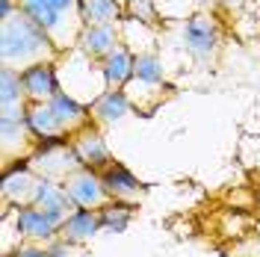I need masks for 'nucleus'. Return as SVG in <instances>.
<instances>
[{
    "label": "nucleus",
    "instance_id": "obj_1",
    "mask_svg": "<svg viewBox=\"0 0 260 257\" xmlns=\"http://www.w3.org/2000/svg\"><path fill=\"white\" fill-rule=\"evenodd\" d=\"M59 56L62 53L48 39V33L18 6L12 12L0 15V68L21 74L32 65L59 62Z\"/></svg>",
    "mask_w": 260,
    "mask_h": 257
},
{
    "label": "nucleus",
    "instance_id": "obj_2",
    "mask_svg": "<svg viewBox=\"0 0 260 257\" xmlns=\"http://www.w3.org/2000/svg\"><path fill=\"white\" fill-rule=\"evenodd\" d=\"M18 9L48 33V39L56 45L59 53L77 48L80 33L86 30L80 0H18Z\"/></svg>",
    "mask_w": 260,
    "mask_h": 257
},
{
    "label": "nucleus",
    "instance_id": "obj_3",
    "mask_svg": "<svg viewBox=\"0 0 260 257\" xmlns=\"http://www.w3.org/2000/svg\"><path fill=\"white\" fill-rule=\"evenodd\" d=\"M27 166H30L42 180H50V183H65L77 169H83L80 157H77L74 145L68 142V139H59V142H39V148H36V154L27 160Z\"/></svg>",
    "mask_w": 260,
    "mask_h": 257
},
{
    "label": "nucleus",
    "instance_id": "obj_4",
    "mask_svg": "<svg viewBox=\"0 0 260 257\" xmlns=\"http://www.w3.org/2000/svg\"><path fill=\"white\" fill-rule=\"evenodd\" d=\"M183 48L195 62L213 65L222 50V27L210 12H198L183 24Z\"/></svg>",
    "mask_w": 260,
    "mask_h": 257
},
{
    "label": "nucleus",
    "instance_id": "obj_5",
    "mask_svg": "<svg viewBox=\"0 0 260 257\" xmlns=\"http://www.w3.org/2000/svg\"><path fill=\"white\" fill-rule=\"evenodd\" d=\"M42 186H45V180L36 175L27 163L3 169V186H0L3 207H12V210L36 207V201L42 195Z\"/></svg>",
    "mask_w": 260,
    "mask_h": 257
},
{
    "label": "nucleus",
    "instance_id": "obj_6",
    "mask_svg": "<svg viewBox=\"0 0 260 257\" xmlns=\"http://www.w3.org/2000/svg\"><path fill=\"white\" fill-rule=\"evenodd\" d=\"M39 136L32 133L27 118H15V121H3L0 118V151H3V169L27 163L39 148Z\"/></svg>",
    "mask_w": 260,
    "mask_h": 257
},
{
    "label": "nucleus",
    "instance_id": "obj_7",
    "mask_svg": "<svg viewBox=\"0 0 260 257\" xmlns=\"http://www.w3.org/2000/svg\"><path fill=\"white\" fill-rule=\"evenodd\" d=\"M62 186H65V192L71 195V201H74L80 210H104V207L113 204V195L107 192L101 175L92 172V169H77Z\"/></svg>",
    "mask_w": 260,
    "mask_h": 257
},
{
    "label": "nucleus",
    "instance_id": "obj_8",
    "mask_svg": "<svg viewBox=\"0 0 260 257\" xmlns=\"http://www.w3.org/2000/svg\"><path fill=\"white\" fill-rule=\"evenodd\" d=\"M98 175H101V180H104L107 192L113 195V201H118V204H133V207H139V201L148 195L145 183L133 175L124 163H118V160H113L104 172H98Z\"/></svg>",
    "mask_w": 260,
    "mask_h": 257
},
{
    "label": "nucleus",
    "instance_id": "obj_9",
    "mask_svg": "<svg viewBox=\"0 0 260 257\" xmlns=\"http://www.w3.org/2000/svg\"><path fill=\"white\" fill-rule=\"evenodd\" d=\"M68 142L74 145V151H77V157H80L83 169L104 172V169L115 160L113 151H110V145H107V139H104V130L95 127V124H86L83 130H77Z\"/></svg>",
    "mask_w": 260,
    "mask_h": 257
},
{
    "label": "nucleus",
    "instance_id": "obj_10",
    "mask_svg": "<svg viewBox=\"0 0 260 257\" xmlns=\"http://www.w3.org/2000/svg\"><path fill=\"white\" fill-rule=\"evenodd\" d=\"M21 86H24V95H27L30 104H48V101H53L62 92L56 62H42V65H32L27 71H21Z\"/></svg>",
    "mask_w": 260,
    "mask_h": 257
},
{
    "label": "nucleus",
    "instance_id": "obj_11",
    "mask_svg": "<svg viewBox=\"0 0 260 257\" xmlns=\"http://www.w3.org/2000/svg\"><path fill=\"white\" fill-rule=\"evenodd\" d=\"M121 30H124V27H86V30L80 33L77 50L86 53L89 59H95V62H104V59L124 42V33Z\"/></svg>",
    "mask_w": 260,
    "mask_h": 257
},
{
    "label": "nucleus",
    "instance_id": "obj_12",
    "mask_svg": "<svg viewBox=\"0 0 260 257\" xmlns=\"http://www.w3.org/2000/svg\"><path fill=\"white\" fill-rule=\"evenodd\" d=\"M27 107H30V101L24 95L21 74L9 71V68H0V118L3 121L27 118Z\"/></svg>",
    "mask_w": 260,
    "mask_h": 257
},
{
    "label": "nucleus",
    "instance_id": "obj_13",
    "mask_svg": "<svg viewBox=\"0 0 260 257\" xmlns=\"http://www.w3.org/2000/svg\"><path fill=\"white\" fill-rule=\"evenodd\" d=\"M15 225L24 242H36V245H50L59 237V225H53L45 213H39L36 207L15 210Z\"/></svg>",
    "mask_w": 260,
    "mask_h": 257
},
{
    "label": "nucleus",
    "instance_id": "obj_14",
    "mask_svg": "<svg viewBox=\"0 0 260 257\" xmlns=\"http://www.w3.org/2000/svg\"><path fill=\"white\" fill-rule=\"evenodd\" d=\"M133 107H130L127 95H124V89H107L101 98H95L92 104H89V115H92V124L101 130L113 127L118 124L124 115L130 113Z\"/></svg>",
    "mask_w": 260,
    "mask_h": 257
},
{
    "label": "nucleus",
    "instance_id": "obj_15",
    "mask_svg": "<svg viewBox=\"0 0 260 257\" xmlns=\"http://www.w3.org/2000/svg\"><path fill=\"white\" fill-rule=\"evenodd\" d=\"M53 115H56V121H59V127H62L65 139H71L77 130H83L86 124H92V115H89V107L80 104L77 98H71L68 92H59V95L48 101Z\"/></svg>",
    "mask_w": 260,
    "mask_h": 257
},
{
    "label": "nucleus",
    "instance_id": "obj_16",
    "mask_svg": "<svg viewBox=\"0 0 260 257\" xmlns=\"http://www.w3.org/2000/svg\"><path fill=\"white\" fill-rule=\"evenodd\" d=\"M36 210L45 213L53 225H62V222H68L80 207L71 201V195L65 192L62 183H50V180H45L42 195H39V201H36Z\"/></svg>",
    "mask_w": 260,
    "mask_h": 257
},
{
    "label": "nucleus",
    "instance_id": "obj_17",
    "mask_svg": "<svg viewBox=\"0 0 260 257\" xmlns=\"http://www.w3.org/2000/svg\"><path fill=\"white\" fill-rule=\"evenodd\" d=\"M101 231H104L101 210H77L68 222L59 225V237L56 240L68 242V245H86L89 240H95Z\"/></svg>",
    "mask_w": 260,
    "mask_h": 257
},
{
    "label": "nucleus",
    "instance_id": "obj_18",
    "mask_svg": "<svg viewBox=\"0 0 260 257\" xmlns=\"http://www.w3.org/2000/svg\"><path fill=\"white\" fill-rule=\"evenodd\" d=\"M101 71H104L107 89H124V86L133 80V74H136V53L127 48V42H121V45L101 62Z\"/></svg>",
    "mask_w": 260,
    "mask_h": 257
},
{
    "label": "nucleus",
    "instance_id": "obj_19",
    "mask_svg": "<svg viewBox=\"0 0 260 257\" xmlns=\"http://www.w3.org/2000/svg\"><path fill=\"white\" fill-rule=\"evenodd\" d=\"M86 27H124V6L118 0H80Z\"/></svg>",
    "mask_w": 260,
    "mask_h": 257
},
{
    "label": "nucleus",
    "instance_id": "obj_20",
    "mask_svg": "<svg viewBox=\"0 0 260 257\" xmlns=\"http://www.w3.org/2000/svg\"><path fill=\"white\" fill-rule=\"evenodd\" d=\"M27 124L32 127V133L42 142H59V139H65V133L59 127L53 110H50V104H30L27 107Z\"/></svg>",
    "mask_w": 260,
    "mask_h": 257
},
{
    "label": "nucleus",
    "instance_id": "obj_21",
    "mask_svg": "<svg viewBox=\"0 0 260 257\" xmlns=\"http://www.w3.org/2000/svg\"><path fill=\"white\" fill-rule=\"evenodd\" d=\"M133 80L145 83V86H154V89H166V71H162V59L154 53V50L136 53V74H133Z\"/></svg>",
    "mask_w": 260,
    "mask_h": 257
},
{
    "label": "nucleus",
    "instance_id": "obj_22",
    "mask_svg": "<svg viewBox=\"0 0 260 257\" xmlns=\"http://www.w3.org/2000/svg\"><path fill=\"white\" fill-rule=\"evenodd\" d=\"M133 216H136V207H133V204H118V201H113L110 207L101 210L104 231H115V234H124L127 225L133 222Z\"/></svg>",
    "mask_w": 260,
    "mask_h": 257
},
{
    "label": "nucleus",
    "instance_id": "obj_23",
    "mask_svg": "<svg viewBox=\"0 0 260 257\" xmlns=\"http://www.w3.org/2000/svg\"><path fill=\"white\" fill-rule=\"evenodd\" d=\"M124 18L145 24V27H157L160 15H157V0H124Z\"/></svg>",
    "mask_w": 260,
    "mask_h": 257
},
{
    "label": "nucleus",
    "instance_id": "obj_24",
    "mask_svg": "<svg viewBox=\"0 0 260 257\" xmlns=\"http://www.w3.org/2000/svg\"><path fill=\"white\" fill-rule=\"evenodd\" d=\"M3 257H50L48 245H36V242H18L15 248H9Z\"/></svg>",
    "mask_w": 260,
    "mask_h": 257
},
{
    "label": "nucleus",
    "instance_id": "obj_25",
    "mask_svg": "<svg viewBox=\"0 0 260 257\" xmlns=\"http://www.w3.org/2000/svg\"><path fill=\"white\" fill-rule=\"evenodd\" d=\"M118 3H121V6H124V0H118Z\"/></svg>",
    "mask_w": 260,
    "mask_h": 257
}]
</instances>
